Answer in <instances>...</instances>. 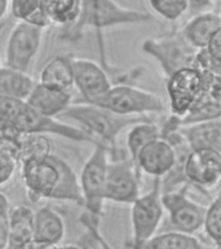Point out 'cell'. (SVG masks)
Listing matches in <instances>:
<instances>
[{
	"instance_id": "obj_14",
	"label": "cell",
	"mask_w": 221,
	"mask_h": 249,
	"mask_svg": "<svg viewBox=\"0 0 221 249\" xmlns=\"http://www.w3.org/2000/svg\"><path fill=\"white\" fill-rule=\"evenodd\" d=\"M71 62L74 70V89L79 91L81 101L96 103L114 85L108 71L96 61L71 56Z\"/></svg>"
},
{
	"instance_id": "obj_10",
	"label": "cell",
	"mask_w": 221,
	"mask_h": 249,
	"mask_svg": "<svg viewBox=\"0 0 221 249\" xmlns=\"http://www.w3.org/2000/svg\"><path fill=\"white\" fill-rule=\"evenodd\" d=\"M141 195V173L127 152L110 157L105 184V200L131 205Z\"/></svg>"
},
{
	"instance_id": "obj_12",
	"label": "cell",
	"mask_w": 221,
	"mask_h": 249,
	"mask_svg": "<svg viewBox=\"0 0 221 249\" xmlns=\"http://www.w3.org/2000/svg\"><path fill=\"white\" fill-rule=\"evenodd\" d=\"M43 33V29L30 23H16L5 43L4 65L29 73L42 47Z\"/></svg>"
},
{
	"instance_id": "obj_17",
	"label": "cell",
	"mask_w": 221,
	"mask_h": 249,
	"mask_svg": "<svg viewBox=\"0 0 221 249\" xmlns=\"http://www.w3.org/2000/svg\"><path fill=\"white\" fill-rule=\"evenodd\" d=\"M180 132L190 149L209 148L221 152V118L182 124Z\"/></svg>"
},
{
	"instance_id": "obj_13",
	"label": "cell",
	"mask_w": 221,
	"mask_h": 249,
	"mask_svg": "<svg viewBox=\"0 0 221 249\" xmlns=\"http://www.w3.org/2000/svg\"><path fill=\"white\" fill-rule=\"evenodd\" d=\"M184 173L190 187H195L202 192L212 190L221 178V152L209 148L191 149Z\"/></svg>"
},
{
	"instance_id": "obj_28",
	"label": "cell",
	"mask_w": 221,
	"mask_h": 249,
	"mask_svg": "<svg viewBox=\"0 0 221 249\" xmlns=\"http://www.w3.org/2000/svg\"><path fill=\"white\" fill-rule=\"evenodd\" d=\"M203 230L217 249H221V194L208 205Z\"/></svg>"
},
{
	"instance_id": "obj_1",
	"label": "cell",
	"mask_w": 221,
	"mask_h": 249,
	"mask_svg": "<svg viewBox=\"0 0 221 249\" xmlns=\"http://www.w3.org/2000/svg\"><path fill=\"white\" fill-rule=\"evenodd\" d=\"M19 167L23 186L32 202L48 198L83 206L79 177L60 156L50 153L46 159L32 160Z\"/></svg>"
},
{
	"instance_id": "obj_8",
	"label": "cell",
	"mask_w": 221,
	"mask_h": 249,
	"mask_svg": "<svg viewBox=\"0 0 221 249\" xmlns=\"http://www.w3.org/2000/svg\"><path fill=\"white\" fill-rule=\"evenodd\" d=\"M189 184L178 187L176 190L162 192V202L168 217V226L174 231L195 233L205 227V215L208 206L195 201L189 196Z\"/></svg>"
},
{
	"instance_id": "obj_4",
	"label": "cell",
	"mask_w": 221,
	"mask_h": 249,
	"mask_svg": "<svg viewBox=\"0 0 221 249\" xmlns=\"http://www.w3.org/2000/svg\"><path fill=\"white\" fill-rule=\"evenodd\" d=\"M97 104L123 116H159L167 110V105L162 97L137 86L119 82L98 99Z\"/></svg>"
},
{
	"instance_id": "obj_23",
	"label": "cell",
	"mask_w": 221,
	"mask_h": 249,
	"mask_svg": "<svg viewBox=\"0 0 221 249\" xmlns=\"http://www.w3.org/2000/svg\"><path fill=\"white\" fill-rule=\"evenodd\" d=\"M36 81L29 73L3 65L0 68V95L26 101Z\"/></svg>"
},
{
	"instance_id": "obj_21",
	"label": "cell",
	"mask_w": 221,
	"mask_h": 249,
	"mask_svg": "<svg viewBox=\"0 0 221 249\" xmlns=\"http://www.w3.org/2000/svg\"><path fill=\"white\" fill-rule=\"evenodd\" d=\"M39 82L62 91L74 89V70L70 54H57L42 68Z\"/></svg>"
},
{
	"instance_id": "obj_20",
	"label": "cell",
	"mask_w": 221,
	"mask_h": 249,
	"mask_svg": "<svg viewBox=\"0 0 221 249\" xmlns=\"http://www.w3.org/2000/svg\"><path fill=\"white\" fill-rule=\"evenodd\" d=\"M34 209L27 205L11 208L8 214L9 245L8 249H29L34 233Z\"/></svg>"
},
{
	"instance_id": "obj_33",
	"label": "cell",
	"mask_w": 221,
	"mask_h": 249,
	"mask_svg": "<svg viewBox=\"0 0 221 249\" xmlns=\"http://www.w3.org/2000/svg\"><path fill=\"white\" fill-rule=\"evenodd\" d=\"M213 0H190L189 15H195L201 12L212 11Z\"/></svg>"
},
{
	"instance_id": "obj_37",
	"label": "cell",
	"mask_w": 221,
	"mask_h": 249,
	"mask_svg": "<svg viewBox=\"0 0 221 249\" xmlns=\"http://www.w3.org/2000/svg\"><path fill=\"white\" fill-rule=\"evenodd\" d=\"M9 11V0H0V21L5 17Z\"/></svg>"
},
{
	"instance_id": "obj_29",
	"label": "cell",
	"mask_w": 221,
	"mask_h": 249,
	"mask_svg": "<svg viewBox=\"0 0 221 249\" xmlns=\"http://www.w3.org/2000/svg\"><path fill=\"white\" fill-rule=\"evenodd\" d=\"M39 0H9V11L17 21L27 22L40 9Z\"/></svg>"
},
{
	"instance_id": "obj_19",
	"label": "cell",
	"mask_w": 221,
	"mask_h": 249,
	"mask_svg": "<svg viewBox=\"0 0 221 249\" xmlns=\"http://www.w3.org/2000/svg\"><path fill=\"white\" fill-rule=\"evenodd\" d=\"M66 233L63 218L50 206H43L34 212L32 241L43 244L60 245Z\"/></svg>"
},
{
	"instance_id": "obj_34",
	"label": "cell",
	"mask_w": 221,
	"mask_h": 249,
	"mask_svg": "<svg viewBox=\"0 0 221 249\" xmlns=\"http://www.w3.org/2000/svg\"><path fill=\"white\" fill-rule=\"evenodd\" d=\"M9 245V223L8 218L0 219V249H8Z\"/></svg>"
},
{
	"instance_id": "obj_24",
	"label": "cell",
	"mask_w": 221,
	"mask_h": 249,
	"mask_svg": "<svg viewBox=\"0 0 221 249\" xmlns=\"http://www.w3.org/2000/svg\"><path fill=\"white\" fill-rule=\"evenodd\" d=\"M159 136H162V131H160V124L157 122V120L142 121L132 124L126 135L127 155L129 156V159L135 162L139 152L142 149L143 145Z\"/></svg>"
},
{
	"instance_id": "obj_38",
	"label": "cell",
	"mask_w": 221,
	"mask_h": 249,
	"mask_svg": "<svg viewBox=\"0 0 221 249\" xmlns=\"http://www.w3.org/2000/svg\"><path fill=\"white\" fill-rule=\"evenodd\" d=\"M58 249H88L83 247L80 244H65V245H58Z\"/></svg>"
},
{
	"instance_id": "obj_30",
	"label": "cell",
	"mask_w": 221,
	"mask_h": 249,
	"mask_svg": "<svg viewBox=\"0 0 221 249\" xmlns=\"http://www.w3.org/2000/svg\"><path fill=\"white\" fill-rule=\"evenodd\" d=\"M25 101L0 95V126L13 124Z\"/></svg>"
},
{
	"instance_id": "obj_11",
	"label": "cell",
	"mask_w": 221,
	"mask_h": 249,
	"mask_svg": "<svg viewBox=\"0 0 221 249\" xmlns=\"http://www.w3.org/2000/svg\"><path fill=\"white\" fill-rule=\"evenodd\" d=\"M21 134H43V135H57L65 139L79 142V143L96 144L97 142L77 124H65L57 120V117L44 116L36 112L25 101L22 109L13 122Z\"/></svg>"
},
{
	"instance_id": "obj_5",
	"label": "cell",
	"mask_w": 221,
	"mask_h": 249,
	"mask_svg": "<svg viewBox=\"0 0 221 249\" xmlns=\"http://www.w3.org/2000/svg\"><path fill=\"white\" fill-rule=\"evenodd\" d=\"M163 215L162 182L160 178H154L150 190L131 204V239L127 248L142 249L145 243L158 232Z\"/></svg>"
},
{
	"instance_id": "obj_18",
	"label": "cell",
	"mask_w": 221,
	"mask_h": 249,
	"mask_svg": "<svg viewBox=\"0 0 221 249\" xmlns=\"http://www.w3.org/2000/svg\"><path fill=\"white\" fill-rule=\"evenodd\" d=\"M221 29L220 13L205 11L191 15L190 19L182 26L180 31L188 42L197 50L205 48L216 31Z\"/></svg>"
},
{
	"instance_id": "obj_40",
	"label": "cell",
	"mask_w": 221,
	"mask_h": 249,
	"mask_svg": "<svg viewBox=\"0 0 221 249\" xmlns=\"http://www.w3.org/2000/svg\"><path fill=\"white\" fill-rule=\"evenodd\" d=\"M1 66H3V65H1V62H0V68H1Z\"/></svg>"
},
{
	"instance_id": "obj_3",
	"label": "cell",
	"mask_w": 221,
	"mask_h": 249,
	"mask_svg": "<svg viewBox=\"0 0 221 249\" xmlns=\"http://www.w3.org/2000/svg\"><path fill=\"white\" fill-rule=\"evenodd\" d=\"M153 19L150 12L127 8L115 0H81L79 16L74 23L65 27L63 38L75 40L85 29L101 31L109 27L147 23Z\"/></svg>"
},
{
	"instance_id": "obj_15",
	"label": "cell",
	"mask_w": 221,
	"mask_h": 249,
	"mask_svg": "<svg viewBox=\"0 0 221 249\" xmlns=\"http://www.w3.org/2000/svg\"><path fill=\"white\" fill-rule=\"evenodd\" d=\"M174 161L176 153L172 144L159 136L143 145L137 155L135 165L141 174L149 175L153 179H162L174 167Z\"/></svg>"
},
{
	"instance_id": "obj_7",
	"label": "cell",
	"mask_w": 221,
	"mask_h": 249,
	"mask_svg": "<svg viewBox=\"0 0 221 249\" xmlns=\"http://www.w3.org/2000/svg\"><path fill=\"white\" fill-rule=\"evenodd\" d=\"M110 161V151L102 143L93 144V149L85 160L79 175L83 208L95 218L101 219L104 214L105 184L108 165Z\"/></svg>"
},
{
	"instance_id": "obj_25",
	"label": "cell",
	"mask_w": 221,
	"mask_h": 249,
	"mask_svg": "<svg viewBox=\"0 0 221 249\" xmlns=\"http://www.w3.org/2000/svg\"><path fill=\"white\" fill-rule=\"evenodd\" d=\"M52 23L67 27L78 18L81 0H39Z\"/></svg>"
},
{
	"instance_id": "obj_32",
	"label": "cell",
	"mask_w": 221,
	"mask_h": 249,
	"mask_svg": "<svg viewBox=\"0 0 221 249\" xmlns=\"http://www.w3.org/2000/svg\"><path fill=\"white\" fill-rule=\"evenodd\" d=\"M18 167V161L12 156L0 152V187L7 184L15 175Z\"/></svg>"
},
{
	"instance_id": "obj_26",
	"label": "cell",
	"mask_w": 221,
	"mask_h": 249,
	"mask_svg": "<svg viewBox=\"0 0 221 249\" xmlns=\"http://www.w3.org/2000/svg\"><path fill=\"white\" fill-rule=\"evenodd\" d=\"M52 153V142L43 134H22L19 139L18 166L32 160H43Z\"/></svg>"
},
{
	"instance_id": "obj_9",
	"label": "cell",
	"mask_w": 221,
	"mask_h": 249,
	"mask_svg": "<svg viewBox=\"0 0 221 249\" xmlns=\"http://www.w3.org/2000/svg\"><path fill=\"white\" fill-rule=\"evenodd\" d=\"M166 79L170 114L182 121L205 91V74L197 66H188L174 71Z\"/></svg>"
},
{
	"instance_id": "obj_2",
	"label": "cell",
	"mask_w": 221,
	"mask_h": 249,
	"mask_svg": "<svg viewBox=\"0 0 221 249\" xmlns=\"http://www.w3.org/2000/svg\"><path fill=\"white\" fill-rule=\"evenodd\" d=\"M61 116L78 124L77 126L88 132L97 143L105 144L110 151V157H118L126 153L118 147L120 132L137 122L155 120L154 116H123L100 105L81 100L73 101Z\"/></svg>"
},
{
	"instance_id": "obj_27",
	"label": "cell",
	"mask_w": 221,
	"mask_h": 249,
	"mask_svg": "<svg viewBox=\"0 0 221 249\" xmlns=\"http://www.w3.org/2000/svg\"><path fill=\"white\" fill-rule=\"evenodd\" d=\"M150 11L159 18L174 22L188 15L190 0H147Z\"/></svg>"
},
{
	"instance_id": "obj_35",
	"label": "cell",
	"mask_w": 221,
	"mask_h": 249,
	"mask_svg": "<svg viewBox=\"0 0 221 249\" xmlns=\"http://www.w3.org/2000/svg\"><path fill=\"white\" fill-rule=\"evenodd\" d=\"M11 212V202L5 194L0 191V219L8 218V214Z\"/></svg>"
},
{
	"instance_id": "obj_39",
	"label": "cell",
	"mask_w": 221,
	"mask_h": 249,
	"mask_svg": "<svg viewBox=\"0 0 221 249\" xmlns=\"http://www.w3.org/2000/svg\"><path fill=\"white\" fill-rule=\"evenodd\" d=\"M217 188H219V191H220V194H221V178L220 180H219V183H217Z\"/></svg>"
},
{
	"instance_id": "obj_6",
	"label": "cell",
	"mask_w": 221,
	"mask_h": 249,
	"mask_svg": "<svg viewBox=\"0 0 221 249\" xmlns=\"http://www.w3.org/2000/svg\"><path fill=\"white\" fill-rule=\"evenodd\" d=\"M141 50L157 62L166 78L182 68L195 66L199 51L186 40L181 31H172L162 36L145 39Z\"/></svg>"
},
{
	"instance_id": "obj_36",
	"label": "cell",
	"mask_w": 221,
	"mask_h": 249,
	"mask_svg": "<svg viewBox=\"0 0 221 249\" xmlns=\"http://www.w3.org/2000/svg\"><path fill=\"white\" fill-rule=\"evenodd\" d=\"M29 249H58V245L43 244V243H35V241H32Z\"/></svg>"
},
{
	"instance_id": "obj_22",
	"label": "cell",
	"mask_w": 221,
	"mask_h": 249,
	"mask_svg": "<svg viewBox=\"0 0 221 249\" xmlns=\"http://www.w3.org/2000/svg\"><path fill=\"white\" fill-rule=\"evenodd\" d=\"M142 249H217L215 245L207 244L198 239L194 233H186L174 230H164L155 233L147 240Z\"/></svg>"
},
{
	"instance_id": "obj_31",
	"label": "cell",
	"mask_w": 221,
	"mask_h": 249,
	"mask_svg": "<svg viewBox=\"0 0 221 249\" xmlns=\"http://www.w3.org/2000/svg\"><path fill=\"white\" fill-rule=\"evenodd\" d=\"M79 221H80V223L84 226L85 229L89 230V231L93 233V236L96 237V240L98 241V245H100L101 249H114L111 245H110V243L105 239L102 232H101L100 219H97V218L92 217V215L87 213V212H84V213L80 215V218H79Z\"/></svg>"
},
{
	"instance_id": "obj_16",
	"label": "cell",
	"mask_w": 221,
	"mask_h": 249,
	"mask_svg": "<svg viewBox=\"0 0 221 249\" xmlns=\"http://www.w3.org/2000/svg\"><path fill=\"white\" fill-rule=\"evenodd\" d=\"M26 103L44 116L57 117L61 116L65 109L73 103V96L69 91L53 89L36 82V85L26 99Z\"/></svg>"
}]
</instances>
